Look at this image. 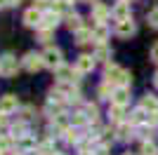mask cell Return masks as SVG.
I'll return each instance as SVG.
<instances>
[{"instance_id":"6da1fadb","label":"cell","mask_w":158,"mask_h":155,"mask_svg":"<svg viewBox=\"0 0 158 155\" xmlns=\"http://www.w3.org/2000/svg\"><path fill=\"white\" fill-rule=\"evenodd\" d=\"M106 82L118 85V87H125L130 82V73L120 66H106Z\"/></svg>"},{"instance_id":"7a4b0ae2","label":"cell","mask_w":158,"mask_h":155,"mask_svg":"<svg viewBox=\"0 0 158 155\" xmlns=\"http://www.w3.org/2000/svg\"><path fill=\"white\" fill-rule=\"evenodd\" d=\"M43 61H45V66H50V68H59L61 66V52L57 50V47H50V50H45V54H43Z\"/></svg>"},{"instance_id":"3957f363","label":"cell","mask_w":158,"mask_h":155,"mask_svg":"<svg viewBox=\"0 0 158 155\" xmlns=\"http://www.w3.org/2000/svg\"><path fill=\"white\" fill-rule=\"evenodd\" d=\"M17 68H19V66H17V59L12 57V54H5V57L0 59V73H2V75H14V73H17Z\"/></svg>"},{"instance_id":"277c9868","label":"cell","mask_w":158,"mask_h":155,"mask_svg":"<svg viewBox=\"0 0 158 155\" xmlns=\"http://www.w3.org/2000/svg\"><path fill=\"white\" fill-rule=\"evenodd\" d=\"M111 14L116 17V21H123V19H130V5H127L125 0H120L116 2V7L111 10Z\"/></svg>"},{"instance_id":"5b68a950","label":"cell","mask_w":158,"mask_h":155,"mask_svg":"<svg viewBox=\"0 0 158 155\" xmlns=\"http://www.w3.org/2000/svg\"><path fill=\"white\" fill-rule=\"evenodd\" d=\"M40 66H45V61H43V57L40 54H26V59H24V68L26 71H38Z\"/></svg>"},{"instance_id":"8992f818","label":"cell","mask_w":158,"mask_h":155,"mask_svg":"<svg viewBox=\"0 0 158 155\" xmlns=\"http://www.w3.org/2000/svg\"><path fill=\"white\" fill-rule=\"evenodd\" d=\"M78 73H80L78 68L73 71V68H69V66H64V64L57 68V75H59L61 82H71V80H78Z\"/></svg>"},{"instance_id":"52a82bcc","label":"cell","mask_w":158,"mask_h":155,"mask_svg":"<svg viewBox=\"0 0 158 155\" xmlns=\"http://www.w3.org/2000/svg\"><path fill=\"white\" fill-rule=\"evenodd\" d=\"M132 33H135V24H132L130 19L116 21V35H120V38H127V35H132Z\"/></svg>"},{"instance_id":"ba28073f","label":"cell","mask_w":158,"mask_h":155,"mask_svg":"<svg viewBox=\"0 0 158 155\" xmlns=\"http://www.w3.org/2000/svg\"><path fill=\"white\" fill-rule=\"evenodd\" d=\"M17 106H19V101H17L14 94H5L0 99V110L2 113H12V110H17Z\"/></svg>"},{"instance_id":"9c48e42d","label":"cell","mask_w":158,"mask_h":155,"mask_svg":"<svg viewBox=\"0 0 158 155\" xmlns=\"http://www.w3.org/2000/svg\"><path fill=\"white\" fill-rule=\"evenodd\" d=\"M80 73H92L94 68V57H90V54H83V57H78V66H76Z\"/></svg>"},{"instance_id":"30bf717a","label":"cell","mask_w":158,"mask_h":155,"mask_svg":"<svg viewBox=\"0 0 158 155\" xmlns=\"http://www.w3.org/2000/svg\"><path fill=\"white\" fill-rule=\"evenodd\" d=\"M109 14H111V10H109L106 5H102V2H94V7H92V17L99 21V24H104Z\"/></svg>"},{"instance_id":"8fae6325","label":"cell","mask_w":158,"mask_h":155,"mask_svg":"<svg viewBox=\"0 0 158 155\" xmlns=\"http://www.w3.org/2000/svg\"><path fill=\"white\" fill-rule=\"evenodd\" d=\"M40 21H43V14H40V10H35V7L24 14V24L26 26H40Z\"/></svg>"},{"instance_id":"7c38bea8","label":"cell","mask_w":158,"mask_h":155,"mask_svg":"<svg viewBox=\"0 0 158 155\" xmlns=\"http://www.w3.org/2000/svg\"><path fill=\"white\" fill-rule=\"evenodd\" d=\"M127 99H130V92H127V87H118V89L113 92V103H116V106H125Z\"/></svg>"},{"instance_id":"4fadbf2b","label":"cell","mask_w":158,"mask_h":155,"mask_svg":"<svg viewBox=\"0 0 158 155\" xmlns=\"http://www.w3.org/2000/svg\"><path fill=\"white\" fill-rule=\"evenodd\" d=\"M142 108L149 110V113H158V99L153 97V94H146V97L142 99Z\"/></svg>"},{"instance_id":"5bb4252c","label":"cell","mask_w":158,"mask_h":155,"mask_svg":"<svg viewBox=\"0 0 158 155\" xmlns=\"http://www.w3.org/2000/svg\"><path fill=\"white\" fill-rule=\"evenodd\" d=\"M92 35H94V40H97V42H104L106 38H109V26L106 24H97L92 28Z\"/></svg>"},{"instance_id":"9a60e30c","label":"cell","mask_w":158,"mask_h":155,"mask_svg":"<svg viewBox=\"0 0 158 155\" xmlns=\"http://www.w3.org/2000/svg\"><path fill=\"white\" fill-rule=\"evenodd\" d=\"M94 59H99V61H109V59H111V50H109L104 42H97V50H94Z\"/></svg>"},{"instance_id":"2e32d148","label":"cell","mask_w":158,"mask_h":155,"mask_svg":"<svg viewBox=\"0 0 158 155\" xmlns=\"http://www.w3.org/2000/svg\"><path fill=\"white\" fill-rule=\"evenodd\" d=\"M94 35H92V31H87V28H80V31H76V42L78 45H85V42H90Z\"/></svg>"},{"instance_id":"e0dca14e","label":"cell","mask_w":158,"mask_h":155,"mask_svg":"<svg viewBox=\"0 0 158 155\" xmlns=\"http://www.w3.org/2000/svg\"><path fill=\"white\" fill-rule=\"evenodd\" d=\"M52 10L57 14H64L69 10V0H52Z\"/></svg>"},{"instance_id":"ac0fdd59","label":"cell","mask_w":158,"mask_h":155,"mask_svg":"<svg viewBox=\"0 0 158 155\" xmlns=\"http://www.w3.org/2000/svg\"><path fill=\"white\" fill-rule=\"evenodd\" d=\"M142 155H158L156 143H153V141H146V143H142Z\"/></svg>"},{"instance_id":"d6986e66","label":"cell","mask_w":158,"mask_h":155,"mask_svg":"<svg viewBox=\"0 0 158 155\" xmlns=\"http://www.w3.org/2000/svg\"><path fill=\"white\" fill-rule=\"evenodd\" d=\"M66 24H69V28H73V31H80V28H83V21H80V17H76V14H73V17H69V21H66Z\"/></svg>"},{"instance_id":"ffe728a7","label":"cell","mask_w":158,"mask_h":155,"mask_svg":"<svg viewBox=\"0 0 158 155\" xmlns=\"http://www.w3.org/2000/svg\"><path fill=\"white\" fill-rule=\"evenodd\" d=\"M19 146H21V150H31V148H35V141H33L31 136H21Z\"/></svg>"},{"instance_id":"44dd1931","label":"cell","mask_w":158,"mask_h":155,"mask_svg":"<svg viewBox=\"0 0 158 155\" xmlns=\"http://www.w3.org/2000/svg\"><path fill=\"white\" fill-rule=\"evenodd\" d=\"M144 108H139V110H135V113H132V117H130V122L132 125H139V122H144Z\"/></svg>"},{"instance_id":"7402d4cb","label":"cell","mask_w":158,"mask_h":155,"mask_svg":"<svg viewBox=\"0 0 158 155\" xmlns=\"http://www.w3.org/2000/svg\"><path fill=\"white\" fill-rule=\"evenodd\" d=\"M64 134H66V141H69V143H78V141H80V136H78V132H76V129H71V127L66 129Z\"/></svg>"},{"instance_id":"603a6c76","label":"cell","mask_w":158,"mask_h":155,"mask_svg":"<svg viewBox=\"0 0 158 155\" xmlns=\"http://www.w3.org/2000/svg\"><path fill=\"white\" fill-rule=\"evenodd\" d=\"M123 113H125V108H123V106H116V103H113V108H111V117L116 120V122H118V120H123Z\"/></svg>"},{"instance_id":"cb8c5ba5","label":"cell","mask_w":158,"mask_h":155,"mask_svg":"<svg viewBox=\"0 0 158 155\" xmlns=\"http://www.w3.org/2000/svg\"><path fill=\"white\" fill-rule=\"evenodd\" d=\"M12 132H14V136H26V134H24V132H26V125H24V122H17L12 127Z\"/></svg>"},{"instance_id":"d4e9b609","label":"cell","mask_w":158,"mask_h":155,"mask_svg":"<svg viewBox=\"0 0 158 155\" xmlns=\"http://www.w3.org/2000/svg\"><path fill=\"white\" fill-rule=\"evenodd\" d=\"M12 146V136H0V150H10Z\"/></svg>"},{"instance_id":"484cf974","label":"cell","mask_w":158,"mask_h":155,"mask_svg":"<svg viewBox=\"0 0 158 155\" xmlns=\"http://www.w3.org/2000/svg\"><path fill=\"white\" fill-rule=\"evenodd\" d=\"M149 24H151L153 28H158V7L149 12Z\"/></svg>"},{"instance_id":"4316f807","label":"cell","mask_w":158,"mask_h":155,"mask_svg":"<svg viewBox=\"0 0 158 155\" xmlns=\"http://www.w3.org/2000/svg\"><path fill=\"white\" fill-rule=\"evenodd\" d=\"M85 113H87V117H90V120H97V113H99V110H97V106H92V103H90V106L85 108Z\"/></svg>"},{"instance_id":"83f0119b","label":"cell","mask_w":158,"mask_h":155,"mask_svg":"<svg viewBox=\"0 0 158 155\" xmlns=\"http://www.w3.org/2000/svg\"><path fill=\"white\" fill-rule=\"evenodd\" d=\"M130 134H132V127H127V125H123V127L118 129V136H120V139H127Z\"/></svg>"},{"instance_id":"f1b7e54d","label":"cell","mask_w":158,"mask_h":155,"mask_svg":"<svg viewBox=\"0 0 158 155\" xmlns=\"http://www.w3.org/2000/svg\"><path fill=\"white\" fill-rule=\"evenodd\" d=\"M33 2H35V10H43V7H47V2H50V0H33Z\"/></svg>"},{"instance_id":"f546056e","label":"cell","mask_w":158,"mask_h":155,"mask_svg":"<svg viewBox=\"0 0 158 155\" xmlns=\"http://www.w3.org/2000/svg\"><path fill=\"white\" fill-rule=\"evenodd\" d=\"M151 61H156V64H158V42L151 47Z\"/></svg>"},{"instance_id":"4dcf8cb0","label":"cell","mask_w":158,"mask_h":155,"mask_svg":"<svg viewBox=\"0 0 158 155\" xmlns=\"http://www.w3.org/2000/svg\"><path fill=\"white\" fill-rule=\"evenodd\" d=\"M99 97H109V85H102V87H99Z\"/></svg>"},{"instance_id":"1f68e13d","label":"cell","mask_w":158,"mask_h":155,"mask_svg":"<svg viewBox=\"0 0 158 155\" xmlns=\"http://www.w3.org/2000/svg\"><path fill=\"white\" fill-rule=\"evenodd\" d=\"M50 38H52V31H43L40 33V40H43V42H47Z\"/></svg>"},{"instance_id":"d6a6232c","label":"cell","mask_w":158,"mask_h":155,"mask_svg":"<svg viewBox=\"0 0 158 155\" xmlns=\"http://www.w3.org/2000/svg\"><path fill=\"white\" fill-rule=\"evenodd\" d=\"M7 113H2V110H0V127H5V125H7Z\"/></svg>"},{"instance_id":"836d02e7","label":"cell","mask_w":158,"mask_h":155,"mask_svg":"<svg viewBox=\"0 0 158 155\" xmlns=\"http://www.w3.org/2000/svg\"><path fill=\"white\" fill-rule=\"evenodd\" d=\"M83 122H85V117H83V115H76V117H73V125H83Z\"/></svg>"},{"instance_id":"e575fe53","label":"cell","mask_w":158,"mask_h":155,"mask_svg":"<svg viewBox=\"0 0 158 155\" xmlns=\"http://www.w3.org/2000/svg\"><path fill=\"white\" fill-rule=\"evenodd\" d=\"M94 155H109V150H106V146H102V148H99V150H97V153H94Z\"/></svg>"},{"instance_id":"d590c367","label":"cell","mask_w":158,"mask_h":155,"mask_svg":"<svg viewBox=\"0 0 158 155\" xmlns=\"http://www.w3.org/2000/svg\"><path fill=\"white\" fill-rule=\"evenodd\" d=\"M5 5H10V0H0V10H2Z\"/></svg>"},{"instance_id":"8d00e7d4","label":"cell","mask_w":158,"mask_h":155,"mask_svg":"<svg viewBox=\"0 0 158 155\" xmlns=\"http://www.w3.org/2000/svg\"><path fill=\"white\" fill-rule=\"evenodd\" d=\"M21 0H10V5H19Z\"/></svg>"},{"instance_id":"74e56055","label":"cell","mask_w":158,"mask_h":155,"mask_svg":"<svg viewBox=\"0 0 158 155\" xmlns=\"http://www.w3.org/2000/svg\"><path fill=\"white\" fill-rule=\"evenodd\" d=\"M153 85H156V87H158V73H156V78H153Z\"/></svg>"},{"instance_id":"f35d334b","label":"cell","mask_w":158,"mask_h":155,"mask_svg":"<svg viewBox=\"0 0 158 155\" xmlns=\"http://www.w3.org/2000/svg\"><path fill=\"white\" fill-rule=\"evenodd\" d=\"M85 2H94V0H85Z\"/></svg>"},{"instance_id":"ab89813d","label":"cell","mask_w":158,"mask_h":155,"mask_svg":"<svg viewBox=\"0 0 158 155\" xmlns=\"http://www.w3.org/2000/svg\"><path fill=\"white\" fill-rule=\"evenodd\" d=\"M69 2H76V0H69Z\"/></svg>"}]
</instances>
